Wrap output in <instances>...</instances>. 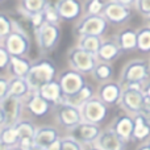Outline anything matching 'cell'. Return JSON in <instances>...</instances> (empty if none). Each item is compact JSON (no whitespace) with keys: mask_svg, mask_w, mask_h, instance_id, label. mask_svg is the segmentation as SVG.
Here are the masks:
<instances>
[{"mask_svg":"<svg viewBox=\"0 0 150 150\" xmlns=\"http://www.w3.org/2000/svg\"><path fill=\"white\" fill-rule=\"evenodd\" d=\"M150 79V62L145 58H136L125 63L120 74L119 83L124 86L132 84V83H140L145 84Z\"/></svg>","mask_w":150,"mask_h":150,"instance_id":"cell-1","label":"cell"},{"mask_svg":"<svg viewBox=\"0 0 150 150\" xmlns=\"http://www.w3.org/2000/svg\"><path fill=\"white\" fill-rule=\"evenodd\" d=\"M55 73H57L55 66L50 61H40L30 66L25 80L32 92H38L41 87L54 80Z\"/></svg>","mask_w":150,"mask_h":150,"instance_id":"cell-2","label":"cell"},{"mask_svg":"<svg viewBox=\"0 0 150 150\" xmlns=\"http://www.w3.org/2000/svg\"><path fill=\"white\" fill-rule=\"evenodd\" d=\"M144 101H145V93H144V84L140 83H132L122 87L121 99H120V107L124 109L125 113L134 115L141 113L144 109Z\"/></svg>","mask_w":150,"mask_h":150,"instance_id":"cell-3","label":"cell"},{"mask_svg":"<svg viewBox=\"0 0 150 150\" xmlns=\"http://www.w3.org/2000/svg\"><path fill=\"white\" fill-rule=\"evenodd\" d=\"M108 28V21L103 15H87L79 21L75 30L79 37L82 36H98L101 37Z\"/></svg>","mask_w":150,"mask_h":150,"instance_id":"cell-4","label":"cell"},{"mask_svg":"<svg viewBox=\"0 0 150 150\" xmlns=\"http://www.w3.org/2000/svg\"><path fill=\"white\" fill-rule=\"evenodd\" d=\"M37 42H38L40 49L44 53L52 52L57 46L58 41L61 38V30L57 24H52L45 21L41 26L36 30Z\"/></svg>","mask_w":150,"mask_h":150,"instance_id":"cell-5","label":"cell"},{"mask_svg":"<svg viewBox=\"0 0 150 150\" xmlns=\"http://www.w3.org/2000/svg\"><path fill=\"white\" fill-rule=\"evenodd\" d=\"M69 63L73 67V70L84 75L92 73L98 63V58L96 55L84 52L83 49L76 46L69 52Z\"/></svg>","mask_w":150,"mask_h":150,"instance_id":"cell-6","label":"cell"},{"mask_svg":"<svg viewBox=\"0 0 150 150\" xmlns=\"http://www.w3.org/2000/svg\"><path fill=\"white\" fill-rule=\"evenodd\" d=\"M80 112H82L83 121L100 125L107 119L108 105L104 104L98 96H95L80 107Z\"/></svg>","mask_w":150,"mask_h":150,"instance_id":"cell-7","label":"cell"},{"mask_svg":"<svg viewBox=\"0 0 150 150\" xmlns=\"http://www.w3.org/2000/svg\"><path fill=\"white\" fill-rule=\"evenodd\" d=\"M30 41H29V34L25 32L13 29L9 34L4 38V47L11 57H23L28 53Z\"/></svg>","mask_w":150,"mask_h":150,"instance_id":"cell-8","label":"cell"},{"mask_svg":"<svg viewBox=\"0 0 150 150\" xmlns=\"http://www.w3.org/2000/svg\"><path fill=\"white\" fill-rule=\"evenodd\" d=\"M101 133V128L98 124H91V122L82 121L76 125V127L70 129V136L73 138L80 142L82 145L88 146L93 145L98 140V137Z\"/></svg>","mask_w":150,"mask_h":150,"instance_id":"cell-9","label":"cell"},{"mask_svg":"<svg viewBox=\"0 0 150 150\" xmlns=\"http://www.w3.org/2000/svg\"><path fill=\"white\" fill-rule=\"evenodd\" d=\"M101 15L108 23L115 24V25H121L130 18L132 11H130V7L122 5L117 1H113V0H109L104 5Z\"/></svg>","mask_w":150,"mask_h":150,"instance_id":"cell-10","label":"cell"},{"mask_svg":"<svg viewBox=\"0 0 150 150\" xmlns=\"http://www.w3.org/2000/svg\"><path fill=\"white\" fill-rule=\"evenodd\" d=\"M55 117H57V121L61 125H63L67 129L76 127L79 122L83 121L82 119V112L80 108L73 107L70 104L66 103H61L58 105H55Z\"/></svg>","mask_w":150,"mask_h":150,"instance_id":"cell-11","label":"cell"},{"mask_svg":"<svg viewBox=\"0 0 150 150\" xmlns=\"http://www.w3.org/2000/svg\"><path fill=\"white\" fill-rule=\"evenodd\" d=\"M58 82H59V86H61V88H62L63 98L74 95V93H76L78 91H80L87 84L86 79H84V75L78 73V71H75V70L65 71V73L59 76Z\"/></svg>","mask_w":150,"mask_h":150,"instance_id":"cell-12","label":"cell"},{"mask_svg":"<svg viewBox=\"0 0 150 150\" xmlns=\"http://www.w3.org/2000/svg\"><path fill=\"white\" fill-rule=\"evenodd\" d=\"M0 108L5 115V127H13L20 121L23 100L16 96L8 95L3 100H0Z\"/></svg>","mask_w":150,"mask_h":150,"instance_id":"cell-13","label":"cell"},{"mask_svg":"<svg viewBox=\"0 0 150 150\" xmlns=\"http://www.w3.org/2000/svg\"><path fill=\"white\" fill-rule=\"evenodd\" d=\"M121 93L122 86L119 82H113V80L101 83L98 88V98L108 107L119 104L120 99H121Z\"/></svg>","mask_w":150,"mask_h":150,"instance_id":"cell-14","label":"cell"},{"mask_svg":"<svg viewBox=\"0 0 150 150\" xmlns=\"http://www.w3.org/2000/svg\"><path fill=\"white\" fill-rule=\"evenodd\" d=\"M109 128H111L122 141L129 142V141H132L133 129H134V119H133L132 115H128V113L119 115V116L112 121Z\"/></svg>","mask_w":150,"mask_h":150,"instance_id":"cell-15","label":"cell"},{"mask_svg":"<svg viewBox=\"0 0 150 150\" xmlns=\"http://www.w3.org/2000/svg\"><path fill=\"white\" fill-rule=\"evenodd\" d=\"M93 145L100 150H125L127 142L122 141L111 128H108V129L101 130L100 136Z\"/></svg>","mask_w":150,"mask_h":150,"instance_id":"cell-16","label":"cell"},{"mask_svg":"<svg viewBox=\"0 0 150 150\" xmlns=\"http://www.w3.org/2000/svg\"><path fill=\"white\" fill-rule=\"evenodd\" d=\"M134 119V129H133L132 141L137 142H148L150 140V117L145 113H137L133 116Z\"/></svg>","mask_w":150,"mask_h":150,"instance_id":"cell-17","label":"cell"},{"mask_svg":"<svg viewBox=\"0 0 150 150\" xmlns=\"http://www.w3.org/2000/svg\"><path fill=\"white\" fill-rule=\"evenodd\" d=\"M121 49L117 45L116 40L115 38H108V40H103L100 45L96 58L99 62H107V63H112L113 61H116L117 58L121 55Z\"/></svg>","mask_w":150,"mask_h":150,"instance_id":"cell-18","label":"cell"},{"mask_svg":"<svg viewBox=\"0 0 150 150\" xmlns=\"http://www.w3.org/2000/svg\"><path fill=\"white\" fill-rule=\"evenodd\" d=\"M15 128L18 134V146L24 150L29 149L33 145V140H34V134H36L37 128L30 121H26V120H20L15 125Z\"/></svg>","mask_w":150,"mask_h":150,"instance_id":"cell-19","label":"cell"},{"mask_svg":"<svg viewBox=\"0 0 150 150\" xmlns=\"http://www.w3.org/2000/svg\"><path fill=\"white\" fill-rule=\"evenodd\" d=\"M57 12L63 20H75L82 15V3L79 0H58L55 4Z\"/></svg>","mask_w":150,"mask_h":150,"instance_id":"cell-20","label":"cell"},{"mask_svg":"<svg viewBox=\"0 0 150 150\" xmlns=\"http://www.w3.org/2000/svg\"><path fill=\"white\" fill-rule=\"evenodd\" d=\"M26 108L32 115L37 117L45 116L50 111V103L45 100L38 92H32L26 100Z\"/></svg>","mask_w":150,"mask_h":150,"instance_id":"cell-21","label":"cell"},{"mask_svg":"<svg viewBox=\"0 0 150 150\" xmlns=\"http://www.w3.org/2000/svg\"><path fill=\"white\" fill-rule=\"evenodd\" d=\"M115 40L120 46L121 52L137 50V30H134V29H122L115 36Z\"/></svg>","mask_w":150,"mask_h":150,"instance_id":"cell-22","label":"cell"},{"mask_svg":"<svg viewBox=\"0 0 150 150\" xmlns=\"http://www.w3.org/2000/svg\"><path fill=\"white\" fill-rule=\"evenodd\" d=\"M58 138H61V136L54 127H40L36 130L33 144L46 149L50 144L54 142Z\"/></svg>","mask_w":150,"mask_h":150,"instance_id":"cell-23","label":"cell"},{"mask_svg":"<svg viewBox=\"0 0 150 150\" xmlns=\"http://www.w3.org/2000/svg\"><path fill=\"white\" fill-rule=\"evenodd\" d=\"M38 93L45 100L49 101L50 104L58 105V104L63 103V93H62V88L59 86V82L52 80L47 84H45L44 87H41Z\"/></svg>","mask_w":150,"mask_h":150,"instance_id":"cell-24","label":"cell"},{"mask_svg":"<svg viewBox=\"0 0 150 150\" xmlns=\"http://www.w3.org/2000/svg\"><path fill=\"white\" fill-rule=\"evenodd\" d=\"M92 98H95V92H93L92 86L86 84L84 87H83L80 91H78L76 93L63 98V103L70 104V105L76 107V108H80L83 104L87 103V101Z\"/></svg>","mask_w":150,"mask_h":150,"instance_id":"cell-25","label":"cell"},{"mask_svg":"<svg viewBox=\"0 0 150 150\" xmlns=\"http://www.w3.org/2000/svg\"><path fill=\"white\" fill-rule=\"evenodd\" d=\"M30 93H32V91L29 88L28 83H26L25 78L13 76L12 79H9V91H8V95L16 96V98L23 100V99L28 98Z\"/></svg>","mask_w":150,"mask_h":150,"instance_id":"cell-26","label":"cell"},{"mask_svg":"<svg viewBox=\"0 0 150 150\" xmlns=\"http://www.w3.org/2000/svg\"><path fill=\"white\" fill-rule=\"evenodd\" d=\"M92 76L96 82L99 83H105L112 80L113 78V66L111 63H107V62H99L96 63L95 69L92 70Z\"/></svg>","mask_w":150,"mask_h":150,"instance_id":"cell-27","label":"cell"},{"mask_svg":"<svg viewBox=\"0 0 150 150\" xmlns=\"http://www.w3.org/2000/svg\"><path fill=\"white\" fill-rule=\"evenodd\" d=\"M103 42L101 37H98V36H82L79 37V41H78V47L83 49L84 52L87 53H91V54L96 55L100 49V45Z\"/></svg>","mask_w":150,"mask_h":150,"instance_id":"cell-28","label":"cell"},{"mask_svg":"<svg viewBox=\"0 0 150 150\" xmlns=\"http://www.w3.org/2000/svg\"><path fill=\"white\" fill-rule=\"evenodd\" d=\"M30 63L23 57H11L9 58V69L12 74L17 78H25L26 74L29 73Z\"/></svg>","mask_w":150,"mask_h":150,"instance_id":"cell-29","label":"cell"},{"mask_svg":"<svg viewBox=\"0 0 150 150\" xmlns=\"http://www.w3.org/2000/svg\"><path fill=\"white\" fill-rule=\"evenodd\" d=\"M0 144H3L8 149L13 148V146H18V134L15 125L13 127H3L0 129Z\"/></svg>","mask_w":150,"mask_h":150,"instance_id":"cell-30","label":"cell"},{"mask_svg":"<svg viewBox=\"0 0 150 150\" xmlns=\"http://www.w3.org/2000/svg\"><path fill=\"white\" fill-rule=\"evenodd\" d=\"M46 5H47V0H23L21 11L29 17L32 15L44 12Z\"/></svg>","mask_w":150,"mask_h":150,"instance_id":"cell-31","label":"cell"},{"mask_svg":"<svg viewBox=\"0 0 150 150\" xmlns=\"http://www.w3.org/2000/svg\"><path fill=\"white\" fill-rule=\"evenodd\" d=\"M137 50L150 53V26L137 29Z\"/></svg>","mask_w":150,"mask_h":150,"instance_id":"cell-32","label":"cell"},{"mask_svg":"<svg viewBox=\"0 0 150 150\" xmlns=\"http://www.w3.org/2000/svg\"><path fill=\"white\" fill-rule=\"evenodd\" d=\"M105 3L103 0H88L86 3V12L87 15H101Z\"/></svg>","mask_w":150,"mask_h":150,"instance_id":"cell-33","label":"cell"},{"mask_svg":"<svg viewBox=\"0 0 150 150\" xmlns=\"http://www.w3.org/2000/svg\"><path fill=\"white\" fill-rule=\"evenodd\" d=\"M12 30V20L8 16L0 13V40H4Z\"/></svg>","mask_w":150,"mask_h":150,"instance_id":"cell-34","label":"cell"},{"mask_svg":"<svg viewBox=\"0 0 150 150\" xmlns=\"http://www.w3.org/2000/svg\"><path fill=\"white\" fill-rule=\"evenodd\" d=\"M61 150H84V145L78 142L71 136H67V137L62 138V148H61Z\"/></svg>","mask_w":150,"mask_h":150,"instance_id":"cell-35","label":"cell"},{"mask_svg":"<svg viewBox=\"0 0 150 150\" xmlns=\"http://www.w3.org/2000/svg\"><path fill=\"white\" fill-rule=\"evenodd\" d=\"M44 15H45V20L47 21V23H52V24H57L58 20H59V15H58L57 12V8H55V5H52L50 3H47L46 8H45L44 11Z\"/></svg>","mask_w":150,"mask_h":150,"instance_id":"cell-36","label":"cell"},{"mask_svg":"<svg viewBox=\"0 0 150 150\" xmlns=\"http://www.w3.org/2000/svg\"><path fill=\"white\" fill-rule=\"evenodd\" d=\"M134 7L140 15L150 17V0H136Z\"/></svg>","mask_w":150,"mask_h":150,"instance_id":"cell-37","label":"cell"},{"mask_svg":"<svg viewBox=\"0 0 150 150\" xmlns=\"http://www.w3.org/2000/svg\"><path fill=\"white\" fill-rule=\"evenodd\" d=\"M8 91H9V80L4 76H0V100L8 96Z\"/></svg>","mask_w":150,"mask_h":150,"instance_id":"cell-38","label":"cell"},{"mask_svg":"<svg viewBox=\"0 0 150 150\" xmlns=\"http://www.w3.org/2000/svg\"><path fill=\"white\" fill-rule=\"evenodd\" d=\"M9 53L5 50V47L0 46V70L1 69H5L7 66H9Z\"/></svg>","mask_w":150,"mask_h":150,"instance_id":"cell-39","label":"cell"},{"mask_svg":"<svg viewBox=\"0 0 150 150\" xmlns=\"http://www.w3.org/2000/svg\"><path fill=\"white\" fill-rule=\"evenodd\" d=\"M61 148H62V138H58L54 142L50 144L46 148V150H61Z\"/></svg>","mask_w":150,"mask_h":150,"instance_id":"cell-40","label":"cell"},{"mask_svg":"<svg viewBox=\"0 0 150 150\" xmlns=\"http://www.w3.org/2000/svg\"><path fill=\"white\" fill-rule=\"evenodd\" d=\"M142 113L148 115L150 117V98L145 96V101H144V109H142Z\"/></svg>","mask_w":150,"mask_h":150,"instance_id":"cell-41","label":"cell"},{"mask_svg":"<svg viewBox=\"0 0 150 150\" xmlns=\"http://www.w3.org/2000/svg\"><path fill=\"white\" fill-rule=\"evenodd\" d=\"M113 1H117L122 5H127V7H132V5H134L136 0H113Z\"/></svg>","mask_w":150,"mask_h":150,"instance_id":"cell-42","label":"cell"},{"mask_svg":"<svg viewBox=\"0 0 150 150\" xmlns=\"http://www.w3.org/2000/svg\"><path fill=\"white\" fill-rule=\"evenodd\" d=\"M144 93H145V96L150 98V79L144 84Z\"/></svg>","mask_w":150,"mask_h":150,"instance_id":"cell-43","label":"cell"},{"mask_svg":"<svg viewBox=\"0 0 150 150\" xmlns=\"http://www.w3.org/2000/svg\"><path fill=\"white\" fill-rule=\"evenodd\" d=\"M3 127H5V115H4V112H3V109L0 108V129H1Z\"/></svg>","mask_w":150,"mask_h":150,"instance_id":"cell-44","label":"cell"},{"mask_svg":"<svg viewBox=\"0 0 150 150\" xmlns=\"http://www.w3.org/2000/svg\"><path fill=\"white\" fill-rule=\"evenodd\" d=\"M136 150H150V145H149V142H142L140 146H138Z\"/></svg>","mask_w":150,"mask_h":150,"instance_id":"cell-45","label":"cell"},{"mask_svg":"<svg viewBox=\"0 0 150 150\" xmlns=\"http://www.w3.org/2000/svg\"><path fill=\"white\" fill-rule=\"evenodd\" d=\"M26 150H46V149H45V148H41V146H38V145H34V144H33L30 148L26 149Z\"/></svg>","mask_w":150,"mask_h":150,"instance_id":"cell-46","label":"cell"},{"mask_svg":"<svg viewBox=\"0 0 150 150\" xmlns=\"http://www.w3.org/2000/svg\"><path fill=\"white\" fill-rule=\"evenodd\" d=\"M84 150H100V149L96 148L95 145H88V146H84Z\"/></svg>","mask_w":150,"mask_h":150,"instance_id":"cell-47","label":"cell"},{"mask_svg":"<svg viewBox=\"0 0 150 150\" xmlns=\"http://www.w3.org/2000/svg\"><path fill=\"white\" fill-rule=\"evenodd\" d=\"M7 150H24V149H21L20 146H13V148H9V149H7Z\"/></svg>","mask_w":150,"mask_h":150,"instance_id":"cell-48","label":"cell"},{"mask_svg":"<svg viewBox=\"0 0 150 150\" xmlns=\"http://www.w3.org/2000/svg\"><path fill=\"white\" fill-rule=\"evenodd\" d=\"M148 20H149V26H150V17H148Z\"/></svg>","mask_w":150,"mask_h":150,"instance_id":"cell-49","label":"cell"},{"mask_svg":"<svg viewBox=\"0 0 150 150\" xmlns=\"http://www.w3.org/2000/svg\"><path fill=\"white\" fill-rule=\"evenodd\" d=\"M148 142H149V145H150V140H149V141H148Z\"/></svg>","mask_w":150,"mask_h":150,"instance_id":"cell-50","label":"cell"},{"mask_svg":"<svg viewBox=\"0 0 150 150\" xmlns=\"http://www.w3.org/2000/svg\"><path fill=\"white\" fill-rule=\"evenodd\" d=\"M149 62H150V59H149Z\"/></svg>","mask_w":150,"mask_h":150,"instance_id":"cell-51","label":"cell"}]
</instances>
